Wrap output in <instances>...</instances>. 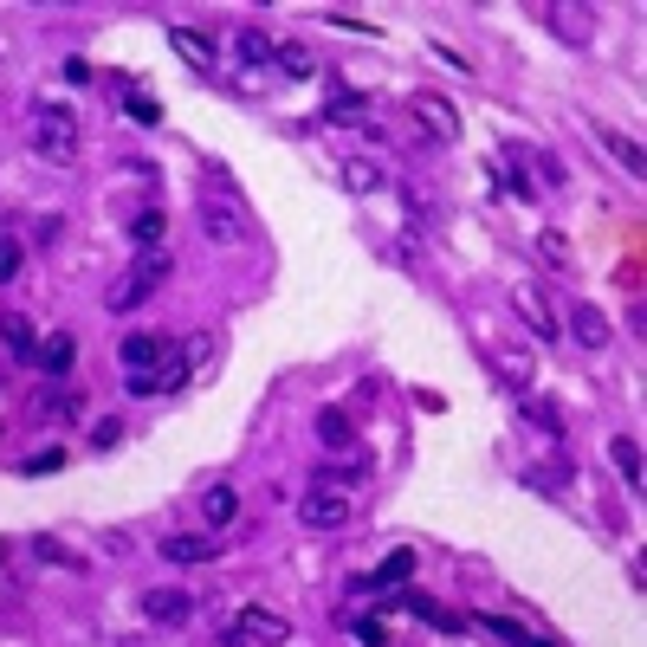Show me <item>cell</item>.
I'll list each match as a JSON object with an SVG mask.
<instances>
[{
  "label": "cell",
  "instance_id": "cell-10",
  "mask_svg": "<svg viewBox=\"0 0 647 647\" xmlns=\"http://www.w3.org/2000/svg\"><path fill=\"white\" fill-rule=\"evenodd\" d=\"M512 311H518V318L531 324V337H544V343H550V337H557V330H563V324H557V311H550V298H544V292H538V285H531V279H518V285H512Z\"/></svg>",
  "mask_w": 647,
  "mask_h": 647
},
{
  "label": "cell",
  "instance_id": "cell-9",
  "mask_svg": "<svg viewBox=\"0 0 647 647\" xmlns=\"http://www.w3.org/2000/svg\"><path fill=\"white\" fill-rule=\"evenodd\" d=\"M143 615L156 628H188V622H195V596L175 589V583H162V589H149V596H143Z\"/></svg>",
  "mask_w": 647,
  "mask_h": 647
},
{
  "label": "cell",
  "instance_id": "cell-12",
  "mask_svg": "<svg viewBox=\"0 0 647 647\" xmlns=\"http://www.w3.org/2000/svg\"><path fill=\"white\" fill-rule=\"evenodd\" d=\"M544 20H550V33L570 39V46H589V39H596V13L589 7H544Z\"/></svg>",
  "mask_w": 647,
  "mask_h": 647
},
{
  "label": "cell",
  "instance_id": "cell-36",
  "mask_svg": "<svg viewBox=\"0 0 647 647\" xmlns=\"http://www.w3.org/2000/svg\"><path fill=\"white\" fill-rule=\"evenodd\" d=\"M0 557H7V544H0Z\"/></svg>",
  "mask_w": 647,
  "mask_h": 647
},
{
  "label": "cell",
  "instance_id": "cell-7",
  "mask_svg": "<svg viewBox=\"0 0 647 647\" xmlns=\"http://www.w3.org/2000/svg\"><path fill=\"white\" fill-rule=\"evenodd\" d=\"M408 576H415V550L402 544V550H389V557H382L369 576H356V583H350V596H382V589H402Z\"/></svg>",
  "mask_w": 647,
  "mask_h": 647
},
{
  "label": "cell",
  "instance_id": "cell-25",
  "mask_svg": "<svg viewBox=\"0 0 647 647\" xmlns=\"http://www.w3.org/2000/svg\"><path fill=\"white\" fill-rule=\"evenodd\" d=\"M240 59L253 65V72H266V65H272V39L259 33V26H246V33H240Z\"/></svg>",
  "mask_w": 647,
  "mask_h": 647
},
{
  "label": "cell",
  "instance_id": "cell-2",
  "mask_svg": "<svg viewBox=\"0 0 647 647\" xmlns=\"http://www.w3.org/2000/svg\"><path fill=\"white\" fill-rule=\"evenodd\" d=\"M169 272H175V259L162 253V246H149V253H136V266L123 272V285H117V292L104 298V311H136V305H143V298L156 292L162 279H169Z\"/></svg>",
  "mask_w": 647,
  "mask_h": 647
},
{
  "label": "cell",
  "instance_id": "cell-16",
  "mask_svg": "<svg viewBox=\"0 0 647 647\" xmlns=\"http://www.w3.org/2000/svg\"><path fill=\"white\" fill-rule=\"evenodd\" d=\"M0 337H7V350L20 356V363H39V343H33V324H26L20 311H0Z\"/></svg>",
  "mask_w": 647,
  "mask_h": 647
},
{
  "label": "cell",
  "instance_id": "cell-31",
  "mask_svg": "<svg viewBox=\"0 0 647 647\" xmlns=\"http://www.w3.org/2000/svg\"><path fill=\"white\" fill-rule=\"evenodd\" d=\"M123 110H130L136 123H162V104H156V98H143V91H130V98H123Z\"/></svg>",
  "mask_w": 647,
  "mask_h": 647
},
{
  "label": "cell",
  "instance_id": "cell-23",
  "mask_svg": "<svg viewBox=\"0 0 647 647\" xmlns=\"http://www.w3.org/2000/svg\"><path fill=\"white\" fill-rule=\"evenodd\" d=\"M162 233H169V220H162V208H143V214L130 220V240L143 246V253H149V246H162Z\"/></svg>",
  "mask_w": 647,
  "mask_h": 647
},
{
  "label": "cell",
  "instance_id": "cell-15",
  "mask_svg": "<svg viewBox=\"0 0 647 647\" xmlns=\"http://www.w3.org/2000/svg\"><path fill=\"white\" fill-rule=\"evenodd\" d=\"M609 460L622 466L628 492H641V486H647V473H641V440H635V434H615V440H609Z\"/></svg>",
  "mask_w": 647,
  "mask_h": 647
},
{
  "label": "cell",
  "instance_id": "cell-4",
  "mask_svg": "<svg viewBox=\"0 0 647 647\" xmlns=\"http://www.w3.org/2000/svg\"><path fill=\"white\" fill-rule=\"evenodd\" d=\"M285 641H292V622L279 609H259V602H246L227 628V647H285Z\"/></svg>",
  "mask_w": 647,
  "mask_h": 647
},
{
  "label": "cell",
  "instance_id": "cell-22",
  "mask_svg": "<svg viewBox=\"0 0 647 647\" xmlns=\"http://www.w3.org/2000/svg\"><path fill=\"white\" fill-rule=\"evenodd\" d=\"M272 59H279L285 78H311L318 72V59H311V46H298V39H285V46H272Z\"/></svg>",
  "mask_w": 647,
  "mask_h": 647
},
{
  "label": "cell",
  "instance_id": "cell-29",
  "mask_svg": "<svg viewBox=\"0 0 647 647\" xmlns=\"http://www.w3.org/2000/svg\"><path fill=\"white\" fill-rule=\"evenodd\" d=\"M72 415V395H33V421H59Z\"/></svg>",
  "mask_w": 647,
  "mask_h": 647
},
{
  "label": "cell",
  "instance_id": "cell-21",
  "mask_svg": "<svg viewBox=\"0 0 647 647\" xmlns=\"http://www.w3.org/2000/svg\"><path fill=\"white\" fill-rule=\"evenodd\" d=\"M473 628H486V635H499V641H512V647H557V641H538V635H525V628H518L512 615H473Z\"/></svg>",
  "mask_w": 647,
  "mask_h": 647
},
{
  "label": "cell",
  "instance_id": "cell-24",
  "mask_svg": "<svg viewBox=\"0 0 647 647\" xmlns=\"http://www.w3.org/2000/svg\"><path fill=\"white\" fill-rule=\"evenodd\" d=\"M343 182H350V188H356V195H376V188H382V182H389V175H382V169H376V162H363V156H356V162H343Z\"/></svg>",
  "mask_w": 647,
  "mask_h": 647
},
{
  "label": "cell",
  "instance_id": "cell-35",
  "mask_svg": "<svg viewBox=\"0 0 647 647\" xmlns=\"http://www.w3.org/2000/svg\"><path fill=\"white\" fill-rule=\"evenodd\" d=\"M324 26H343V33H376V26L356 20V13H324Z\"/></svg>",
  "mask_w": 647,
  "mask_h": 647
},
{
  "label": "cell",
  "instance_id": "cell-27",
  "mask_svg": "<svg viewBox=\"0 0 647 647\" xmlns=\"http://www.w3.org/2000/svg\"><path fill=\"white\" fill-rule=\"evenodd\" d=\"M39 363H46L52 376H65V369H72V337H65V330H52V343H39Z\"/></svg>",
  "mask_w": 647,
  "mask_h": 647
},
{
  "label": "cell",
  "instance_id": "cell-20",
  "mask_svg": "<svg viewBox=\"0 0 647 647\" xmlns=\"http://www.w3.org/2000/svg\"><path fill=\"white\" fill-rule=\"evenodd\" d=\"M201 512H208V531L233 525V518H240V492H233V486H214V492H201Z\"/></svg>",
  "mask_w": 647,
  "mask_h": 647
},
{
  "label": "cell",
  "instance_id": "cell-32",
  "mask_svg": "<svg viewBox=\"0 0 647 647\" xmlns=\"http://www.w3.org/2000/svg\"><path fill=\"white\" fill-rule=\"evenodd\" d=\"M117 440H123V421H98V428H91V447H117Z\"/></svg>",
  "mask_w": 647,
  "mask_h": 647
},
{
  "label": "cell",
  "instance_id": "cell-33",
  "mask_svg": "<svg viewBox=\"0 0 647 647\" xmlns=\"http://www.w3.org/2000/svg\"><path fill=\"white\" fill-rule=\"evenodd\" d=\"M33 550H39V557H46V563H78V557H72V550H65L59 538H39Z\"/></svg>",
  "mask_w": 647,
  "mask_h": 647
},
{
  "label": "cell",
  "instance_id": "cell-17",
  "mask_svg": "<svg viewBox=\"0 0 647 647\" xmlns=\"http://www.w3.org/2000/svg\"><path fill=\"white\" fill-rule=\"evenodd\" d=\"M318 440H324L330 453L356 447V428H350V415H343V408H318Z\"/></svg>",
  "mask_w": 647,
  "mask_h": 647
},
{
  "label": "cell",
  "instance_id": "cell-13",
  "mask_svg": "<svg viewBox=\"0 0 647 647\" xmlns=\"http://www.w3.org/2000/svg\"><path fill=\"white\" fill-rule=\"evenodd\" d=\"M169 46H175V52H182V59H188V65H195V72H201V78H208V72H214V39H201V33H195V26H169Z\"/></svg>",
  "mask_w": 647,
  "mask_h": 647
},
{
  "label": "cell",
  "instance_id": "cell-18",
  "mask_svg": "<svg viewBox=\"0 0 647 647\" xmlns=\"http://www.w3.org/2000/svg\"><path fill=\"white\" fill-rule=\"evenodd\" d=\"M596 136H602V149H609V156H615V162H622V169L641 182V169H647V162H641V143H635V136H622V130H602V123H596Z\"/></svg>",
  "mask_w": 647,
  "mask_h": 647
},
{
  "label": "cell",
  "instance_id": "cell-1",
  "mask_svg": "<svg viewBox=\"0 0 647 647\" xmlns=\"http://www.w3.org/2000/svg\"><path fill=\"white\" fill-rule=\"evenodd\" d=\"M195 220H201V233H208L214 246H246L253 240V208H246L233 188H201Z\"/></svg>",
  "mask_w": 647,
  "mask_h": 647
},
{
  "label": "cell",
  "instance_id": "cell-11",
  "mask_svg": "<svg viewBox=\"0 0 647 647\" xmlns=\"http://www.w3.org/2000/svg\"><path fill=\"white\" fill-rule=\"evenodd\" d=\"M570 337L583 343V350H609V343H615V324L602 318L589 298H576V305H570Z\"/></svg>",
  "mask_w": 647,
  "mask_h": 647
},
{
  "label": "cell",
  "instance_id": "cell-28",
  "mask_svg": "<svg viewBox=\"0 0 647 647\" xmlns=\"http://www.w3.org/2000/svg\"><path fill=\"white\" fill-rule=\"evenodd\" d=\"M59 466H65V447H39V453H26L20 473H26V479H39V473H59Z\"/></svg>",
  "mask_w": 647,
  "mask_h": 647
},
{
  "label": "cell",
  "instance_id": "cell-26",
  "mask_svg": "<svg viewBox=\"0 0 647 647\" xmlns=\"http://www.w3.org/2000/svg\"><path fill=\"white\" fill-rule=\"evenodd\" d=\"M538 259H544V266H557V272H570V240H563L557 227H544L538 233Z\"/></svg>",
  "mask_w": 647,
  "mask_h": 647
},
{
  "label": "cell",
  "instance_id": "cell-8",
  "mask_svg": "<svg viewBox=\"0 0 647 647\" xmlns=\"http://www.w3.org/2000/svg\"><path fill=\"white\" fill-rule=\"evenodd\" d=\"M408 110H415V123L434 136V143H453V136H460V110L440 98V91H415V98H408Z\"/></svg>",
  "mask_w": 647,
  "mask_h": 647
},
{
  "label": "cell",
  "instance_id": "cell-3",
  "mask_svg": "<svg viewBox=\"0 0 647 647\" xmlns=\"http://www.w3.org/2000/svg\"><path fill=\"white\" fill-rule=\"evenodd\" d=\"M33 149L46 162H59V169H72V162H78V123H72V110L33 104Z\"/></svg>",
  "mask_w": 647,
  "mask_h": 647
},
{
  "label": "cell",
  "instance_id": "cell-5",
  "mask_svg": "<svg viewBox=\"0 0 647 647\" xmlns=\"http://www.w3.org/2000/svg\"><path fill=\"white\" fill-rule=\"evenodd\" d=\"M298 518H305L311 531H343L356 518V499H350V492H337V486H311L305 499H298Z\"/></svg>",
  "mask_w": 647,
  "mask_h": 647
},
{
  "label": "cell",
  "instance_id": "cell-14",
  "mask_svg": "<svg viewBox=\"0 0 647 647\" xmlns=\"http://www.w3.org/2000/svg\"><path fill=\"white\" fill-rule=\"evenodd\" d=\"M162 557H169V563H214V557H220V544L208 538V531H182V538L162 544Z\"/></svg>",
  "mask_w": 647,
  "mask_h": 647
},
{
  "label": "cell",
  "instance_id": "cell-34",
  "mask_svg": "<svg viewBox=\"0 0 647 647\" xmlns=\"http://www.w3.org/2000/svg\"><path fill=\"white\" fill-rule=\"evenodd\" d=\"M13 272H20V246H13V240H0V285H7Z\"/></svg>",
  "mask_w": 647,
  "mask_h": 647
},
{
  "label": "cell",
  "instance_id": "cell-6",
  "mask_svg": "<svg viewBox=\"0 0 647 647\" xmlns=\"http://www.w3.org/2000/svg\"><path fill=\"white\" fill-rule=\"evenodd\" d=\"M117 356H123V376H149V369H162L175 356V337L169 330H130L117 343Z\"/></svg>",
  "mask_w": 647,
  "mask_h": 647
},
{
  "label": "cell",
  "instance_id": "cell-30",
  "mask_svg": "<svg viewBox=\"0 0 647 647\" xmlns=\"http://www.w3.org/2000/svg\"><path fill=\"white\" fill-rule=\"evenodd\" d=\"M350 635L363 641V647H389V635H382V622H376V615H356V622H350Z\"/></svg>",
  "mask_w": 647,
  "mask_h": 647
},
{
  "label": "cell",
  "instance_id": "cell-19",
  "mask_svg": "<svg viewBox=\"0 0 647 647\" xmlns=\"http://www.w3.org/2000/svg\"><path fill=\"white\" fill-rule=\"evenodd\" d=\"M518 415H525L531 428H544L550 440H563V415H557V402H544V395H518Z\"/></svg>",
  "mask_w": 647,
  "mask_h": 647
}]
</instances>
